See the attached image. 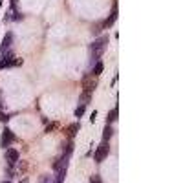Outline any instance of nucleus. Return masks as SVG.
Masks as SVG:
<instances>
[{"label": "nucleus", "mask_w": 183, "mask_h": 183, "mask_svg": "<svg viewBox=\"0 0 183 183\" xmlns=\"http://www.w3.org/2000/svg\"><path fill=\"white\" fill-rule=\"evenodd\" d=\"M106 46H108V37H106V35H101V37L95 39L90 44V48H88V51H90V62H97L103 57Z\"/></svg>", "instance_id": "obj_1"}, {"label": "nucleus", "mask_w": 183, "mask_h": 183, "mask_svg": "<svg viewBox=\"0 0 183 183\" xmlns=\"http://www.w3.org/2000/svg\"><path fill=\"white\" fill-rule=\"evenodd\" d=\"M13 141H17V136L9 130V128H4L2 139H0V147H2V148H9V145H11Z\"/></svg>", "instance_id": "obj_2"}, {"label": "nucleus", "mask_w": 183, "mask_h": 183, "mask_svg": "<svg viewBox=\"0 0 183 183\" xmlns=\"http://www.w3.org/2000/svg\"><path fill=\"white\" fill-rule=\"evenodd\" d=\"M108 152H110V145L108 143H101L99 147H97V150H95V156H93V159L97 161V163H101L103 159H106V156H108Z\"/></svg>", "instance_id": "obj_3"}, {"label": "nucleus", "mask_w": 183, "mask_h": 183, "mask_svg": "<svg viewBox=\"0 0 183 183\" xmlns=\"http://www.w3.org/2000/svg\"><path fill=\"white\" fill-rule=\"evenodd\" d=\"M4 157H6V163L9 167H15V163H18V159H20V156H18V152L15 148H6Z\"/></svg>", "instance_id": "obj_4"}, {"label": "nucleus", "mask_w": 183, "mask_h": 183, "mask_svg": "<svg viewBox=\"0 0 183 183\" xmlns=\"http://www.w3.org/2000/svg\"><path fill=\"white\" fill-rule=\"evenodd\" d=\"M11 44H13V33L9 31V33H6L2 44H0V57H4L7 51H11V50H9V46H11Z\"/></svg>", "instance_id": "obj_5"}, {"label": "nucleus", "mask_w": 183, "mask_h": 183, "mask_svg": "<svg viewBox=\"0 0 183 183\" xmlns=\"http://www.w3.org/2000/svg\"><path fill=\"white\" fill-rule=\"evenodd\" d=\"M82 84H84V92H92L95 86H97V81H95L92 75H88V77H84V82H82Z\"/></svg>", "instance_id": "obj_6"}, {"label": "nucleus", "mask_w": 183, "mask_h": 183, "mask_svg": "<svg viewBox=\"0 0 183 183\" xmlns=\"http://www.w3.org/2000/svg\"><path fill=\"white\" fill-rule=\"evenodd\" d=\"M115 18H117V6H114V9H112V15H110L108 18H106V22H104V28H110V26H114Z\"/></svg>", "instance_id": "obj_7"}, {"label": "nucleus", "mask_w": 183, "mask_h": 183, "mask_svg": "<svg viewBox=\"0 0 183 183\" xmlns=\"http://www.w3.org/2000/svg\"><path fill=\"white\" fill-rule=\"evenodd\" d=\"M103 70H104V64H103V61H97V62H95V68L92 70L93 77H97V75H101V73H103Z\"/></svg>", "instance_id": "obj_8"}, {"label": "nucleus", "mask_w": 183, "mask_h": 183, "mask_svg": "<svg viewBox=\"0 0 183 183\" xmlns=\"http://www.w3.org/2000/svg\"><path fill=\"white\" fill-rule=\"evenodd\" d=\"M112 134H114L112 126H110V125H106V126H104V134H103V141H104V143H108V139L112 137Z\"/></svg>", "instance_id": "obj_9"}, {"label": "nucleus", "mask_w": 183, "mask_h": 183, "mask_svg": "<svg viewBox=\"0 0 183 183\" xmlns=\"http://www.w3.org/2000/svg\"><path fill=\"white\" fill-rule=\"evenodd\" d=\"M117 115H119V112H117V108H114V110H110V114H108V117H106V123L108 125H112L115 119H117Z\"/></svg>", "instance_id": "obj_10"}, {"label": "nucleus", "mask_w": 183, "mask_h": 183, "mask_svg": "<svg viewBox=\"0 0 183 183\" xmlns=\"http://www.w3.org/2000/svg\"><path fill=\"white\" fill-rule=\"evenodd\" d=\"M90 95H92V92H84L82 93V97H81V104H86V103H90Z\"/></svg>", "instance_id": "obj_11"}, {"label": "nucleus", "mask_w": 183, "mask_h": 183, "mask_svg": "<svg viewBox=\"0 0 183 183\" xmlns=\"http://www.w3.org/2000/svg\"><path fill=\"white\" fill-rule=\"evenodd\" d=\"M84 112H86V104H79V108L75 110V115H77V117H82Z\"/></svg>", "instance_id": "obj_12"}, {"label": "nucleus", "mask_w": 183, "mask_h": 183, "mask_svg": "<svg viewBox=\"0 0 183 183\" xmlns=\"http://www.w3.org/2000/svg\"><path fill=\"white\" fill-rule=\"evenodd\" d=\"M39 183H53V179H51L50 176H40V179H39Z\"/></svg>", "instance_id": "obj_13"}, {"label": "nucleus", "mask_w": 183, "mask_h": 183, "mask_svg": "<svg viewBox=\"0 0 183 183\" xmlns=\"http://www.w3.org/2000/svg\"><path fill=\"white\" fill-rule=\"evenodd\" d=\"M77 130H79V123H75L73 126H70V130H68V132H70V134H75Z\"/></svg>", "instance_id": "obj_14"}, {"label": "nucleus", "mask_w": 183, "mask_h": 183, "mask_svg": "<svg viewBox=\"0 0 183 183\" xmlns=\"http://www.w3.org/2000/svg\"><path fill=\"white\" fill-rule=\"evenodd\" d=\"M90 183H103V181H101V178H99V176H92Z\"/></svg>", "instance_id": "obj_15"}, {"label": "nucleus", "mask_w": 183, "mask_h": 183, "mask_svg": "<svg viewBox=\"0 0 183 183\" xmlns=\"http://www.w3.org/2000/svg\"><path fill=\"white\" fill-rule=\"evenodd\" d=\"M7 119H9V115H6V114H2V112H0V121H4V123H6Z\"/></svg>", "instance_id": "obj_16"}, {"label": "nucleus", "mask_w": 183, "mask_h": 183, "mask_svg": "<svg viewBox=\"0 0 183 183\" xmlns=\"http://www.w3.org/2000/svg\"><path fill=\"white\" fill-rule=\"evenodd\" d=\"M20 183H28V179H24V181H20Z\"/></svg>", "instance_id": "obj_17"}, {"label": "nucleus", "mask_w": 183, "mask_h": 183, "mask_svg": "<svg viewBox=\"0 0 183 183\" xmlns=\"http://www.w3.org/2000/svg\"><path fill=\"white\" fill-rule=\"evenodd\" d=\"M0 7H2V0H0Z\"/></svg>", "instance_id": "obj_18"}, {"label": "nucleus", "mask_w": 183, "mask_h": 183, "mask_svg": "<svg viewBox=\"0 0 183 183\" xmlns=\"http://www.w3.org/2000/svg\"><path fill=\"white\" fill-rule=\"evenodd\" d=\"M4 183H11V181H4Z\"/></svg>", "instance_id": "obj_19"}]
</instances>
